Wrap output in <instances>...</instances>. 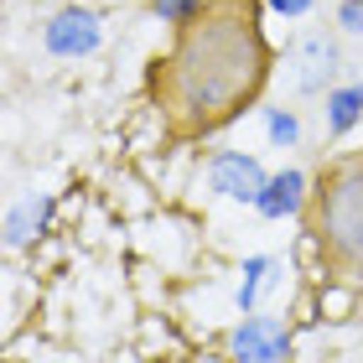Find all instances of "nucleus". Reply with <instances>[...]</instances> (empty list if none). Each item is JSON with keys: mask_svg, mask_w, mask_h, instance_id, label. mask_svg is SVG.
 <instances>
[{"mask_svg": "<svg viewBox=\"0 0 363 363\" xmlns=\"http://www.w3.org/2000/svg\"><path fill=\"white\" fill-rule=\"evenodd\" d=\"M213 16L203 11L192 26H182V47L172 57V68H182L172 114L187 135L234 120L239 104H250L265 78V47H259V26L250 21V11L228 16V21H213Z\"/></svg>", "mask_w": 363, "mask_h": 363, "instance_id": "f257e3e1", "label": "nucleus"}, {"mask_svg": "<svg viewBox=\"0 0 363 363\" xmlns=\"http://www.w3.org/2000/svg\"><path fill=\"white\" fill-rule=\"evenodd\" d=\"M311 208H317V234L327 244L333 275H348L363 286V156L333 161V177H322Z\"/></svg>", "mask_w": 363, "mask_h": 363, "instance_id": "f03ea898", "label": "nucleus"}, {"mask_svg": "<svg viewBox=\"0 0 363 363\" xmlns=\"http://www.w3.org/2000/svg\"><path fill=\"white\" fill-rule=\"evenodd\" d=\"M296 337H301V327H296L291 311L280 306L244 311L223 327V363H291Z\"/></svg>", "mask_w": 363, "mask_h": 363, "instance_id": "7ed1b4c3", "label": "nucleus"}, {"mask_svg": "<svg viewBox=\"0 0 363 363\" xmlns=\"http://www.w3.org/2000/svg\"><path fill=\"white\" fill-rule=\"evenodd\" d=\"M265 182H270V167L255 151H239V145H218V151H208L197 161V187H203L213 203H228V208L255 213Z\"/></svg>", "mask_w": 363, "mask_h": 363, "instance_id": "20e7f679", "label": "nucleus"}, {"mask_svg": "<svg viewBox=\"0 0 363 363\" xmlns=\"http://www.w3.org/2000/svg\"><path fill=\"white\" fill-rule=\"evenodd\" d=\"M42 47L57 62H84L104 47V16L94 6H57L42 21Z\"/></svg>", "mask_w": 363, "mask_h": 363, "instance_id": "39448f33", "label": "nucleus"}, {"mask_svg": "<svg viewBox=\"0 0 363 363\" xmlns=\"http://www.w3.org/2000/svg\"><path fill=\"white\" fill-rule=\"evenodd\" d=\"M337 68H342V57H337V42L327 37V31H301V37L286 47V84L301 99L306 94H327Z\"/></svg>", "mask_w": 363, "mask_h": 363, "instance_id": "423d86ee", "label": "nucleus"}, {"mask_svg": "<svg viewBox=\"0 0 363 363\" xmlns=\"http://www.w3.org/2000/svg\"><path fill=\"white\" fill-rule=\"evenodd\" d=\"M286 286H291V259L255 250V255H244L234 265V275H228V306H234V317H244V311L270 306V296L286 291Z\"/></svg>", "mask_w": 363, "mask_h": 363, "instance_id": "0eeeda50", "label": "nucleus"}, {"mask_svg": "<svg viewBox=\"0 0 363 363\" xmlns=\"http://www.w3.org/2000/svg\"><path fill=\"white\" fill-rule=\"evenodd\" d=\"M57 234V192H21L6 208V250L26 255Z\"/></svg>", "mask_w": 363, "mask_h": 363, "instance_id": "6e6552de", "label": "nucleus"}, {"mask_svg": "<svg viewBox=\"0 0 363 363\" xmlns=\"http://www.w3.org/2000/svg\"><path fill=\"white\" fill-rule=\"evenodd\" d=\"M311 203H317V192H311L306 167L286 161V167H275V172H270V182H265V192H259L255 213H259L265 223H301Z\"/></svg>", "mask_w": 363, "mask_h": 363, "instance_id": "1a4fd4ad", "label": "nucleus"}, {"mask_svg": "<svg viewBox=\"0 0 363 363\" xmlns=\"http://www.w3.org/2000/svg\"><path fill=\"white\" fill-rule=\"evenodd\" d=\"M358 125H363V84H333L322 94V135L348 140Z\"/></svg>", "mask_w": 363, "mask_h": 363, "instance_id": "9d476101", "label": "nucleus"}, {"mask_svg": "<svg viewBox=\"0 0 363 363\" xmlns=\"http://www.w3.org/2000/svg\"><path fill=\"white\" fill-rule=\"evenodd\" d=\"M259 125H265V145H270V151H301V140H306L301 109L270 104V109H259Z\"/></svg>", "mask_w": 363, "mask_h": 363, "instance_id": "9b49d317", "label": "nucleus"}, {"mask_svg": "<svg viewBox=\"0 0 363 363\" xmlns=\"http://www.w3.org/2000/svg\"><path fill=\"white\" fill-rule=\"evenodd\" d=\"M151 11L161 16V26H172V31H182V26H192L197 16L208 11V0H151Z\"/></svg>", "mask_w": 363, "mask_h": 363, "instance_id": "f8f14e48", "label": "nucleus"}, {"mask_svg": "<svg viewBox=\"0 0 363 363\" xmlns=\"http://www.w3.org/2000/svg\"><path fill=\"white\" fill-rule=\"evenodd\" d=\"M333 26L342 37H363V0H337L333 6Z\"/></svg>", "mask_w": 363, "mask_h": 363, "instance_id": "ddd939ff", "label": "nucleus"}, {"mask_svg": "<svg viewBox=\"0 0 363 363\" xmlns=\"http://www.w3.org/2000/svg\"><path fill=\"white\" fill-rule=\"evenodd\" d=\"M270 16H286V21H301V16L317 11V0H265Z\"/></svg>", "mask_w": 363, "mask_h": 363, "instance_id": "4468645a", "label": "nucleus"}, {"mask_svg": "<svg viewBox=\"0 0 363 363\" xmlns=\"http://www.w3.org/2000/svg\"><path fill=\"white\" fill-rule=\"evenodd\" d=\"M317 6H322V0H317Z\"/></svg>", "mask_w": 363, "mask_h": 363, "instance_id": "2eb2a0df", "label": "nucleus"}]
</instances>
